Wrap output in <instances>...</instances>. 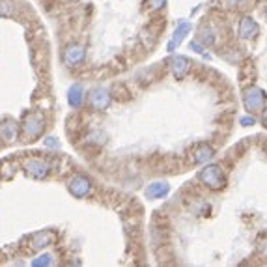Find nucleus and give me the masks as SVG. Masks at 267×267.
I'll use <instances>...</instances> for the list:
<instances>
[{"instance_id": "f257e3e1", "label": "nucleus", "mask_w": 267, "mask_h": 267, "mask_svg": "<svg viewBox=\"0 0 267 267\" xmlns=\"http://www.w3.org/2000/svg\"><path fill=\"white\" fill-rule=\"evenodd\" d=\"M198 179L211 191H221L224 187V174L219 165H207L206 168H202Z\"/></svg>"}, {"instance_id": "f03ea898", "label": "nucleus", "mask_w": 267, "mask_h": 267, "mask_svg": "<svg viewBox=\"0 0 267 267\" xmlns=\"http://www.w3.org/2000/svg\"><path fill=\"white\" fill-rule=\"evenodd\" d=\"M45 129V120H43V116L39 114V112H32L24 118L23 122V135H24V140H36V137H39L41 133Z\"/></svg>"}, {"instance_id": "7ed1b4c3", "label": "nucleus", "mask_w": 267, "mask_h": 267, "mask_svg": "<svg viewBox=\"0 0 267 267\" xmlns=\"http://www.w3.org/2000/svg\"><path fill=\"white\" fill-rule=\"evenodd\" d=\"M266 92L258 86H251L243 92V105L249 112H260L266 105Z\"/></svg>"}, {"instance_id": "20e7f679", "label": "nucleus", "mask_w": 267, "mask_h": 267, "mask_svg": "<svg viewBox=\"0 0 267 267\" xmlns=\"http://www.w3.org/2000/svg\"><path fill=\"white\" fill-rule=\"evenodd\" d=\"M23 170L24 174L32 178V179H45L49 172H51V167L45 159H39V157H30L23 163Z\"/></svg>"}, {"instance_id": "39448f33", "label": "nucleus", "mask_w": 267, "mask_h": 267, "mask_svg": "<svg viewBox=\"0 0 267 267\" xmlns=\"http://www.w3.org/2000/svg\"><path fill=\"white\" fill-rule=\"evenodd\" d=\"M68 189L75 198H86L92 192V181L86 176H73L69 179Z\"/></svg>"}, {"instance_id": "423d86ee", "label": "nucleus", "mask_w": 267, "mask_h": 267, "mask_svg": "<svg viewBox=\"0 0 267 267\" xmlns=\"http://www.w3.org/2000/svg\"><path fill=\"white\" fill-rule=\"evenodd\" d=\"M84 56H86V53H84V49L81 45H68L64 54H62V62L68 68H77L84 62Z\"/></svg>"}, {"instance_id": "0eeeda50", "label": "nucleus", "mask_w": 267, "mask_h": 267, "mask_svg": "<svg viewBox=\"0 0 267 267\" xmlns=\"http://www.w3.org/2000/svg\"><path fill=\"white\" fill-rule=\"evenodd\" d=\"M88 103L93 110H105L110 105V93L105 88H93L90 92V97H88Z\"/></svg>"}, {"instance_id": "6e6552de", "label": "nucleus", "mask_w": 267, "mask_h": 267, "mask_svg": "<svg viewBox=\"0 0 267 267\" xmlns=\"http://www.w3.org/2000/svg\"><path fill=\"white\" fill-rule=\"evenodd\" d=\"M54 239H56V234L53 230H43V232H38V234L32 236L30 247L34 251H41V249L49 247L51 243H54Z\"/></svg>"}, {"instance_id": "1a4fd4ad", "label": "nucleus", "mask_w": 267, "mask_h": 267, "mask_svg": "<svg viewBox=\"0 0 267 267\" xmlns=\"http://www.w3.org/2000/svg\"><path fill=\"white\" fill-rule=\"evenodd\" d=\"M260 34L258 23L252 17H243L239 23V38L241 39H254Z\"/></svg>"}, {"instance_id": "9d476101", "label": "nucleus", "mask_w": 267, "mask_h": 267, "mask_svg": "<svg viewBox=\"0 0 267 267\" xmlns=\"http://www.w3.org/2000/svg\"><path fill=\"white\" fill-rule=\"evenodd\" d=\"M168 192H170V185L167 181H153L146 187V198L150 200H159V198H165Z\"/></svg>"}, {"instance_id": "9b49d317", "label": "nucleus", "mask_w": 267, "mask_h": 267, "mask_svg": "<svg viewBox=\"0 0 267 267\" xmlns=\"http://www.w3.org/2000/svg\"><path fill=\"white\" fill-rule=\"evenodd\" d=\"M213 159V150L207 144H198L191 153V161L194 165H206Z\"/></svg>"}, {"instance_id": "f8f14e48", "label": "nucleus", "mask_w": 267, "mask_h": 267, "mask_svg": "<svg viewBox=\"0 0 267 267\" xmlns=\"http://www.w3.org/2000/svg\"><path fill=\"white\" fill-rule=\"evenodd\" d=\"M189 68H191L189 58H185V56H174V58H170V69H172L176 79H183L189 73Z\"/></svg>"}, {"instance_id": "ddd939ff", "label": "nucleus", "mask_w": 267, "mask_h": 267, "mask_svg": "<svg viewBox=\"0 0 267 267\" xmlns=\"http://www.w3.org/2000/svg\"><path fill=\"white\" fill-rule=\"evenodd\" d=\"M191 32V24L189 23H185V21H181V23L178 24V28H176V32H174V36H172V39L168 41V45H167V49L168 51H174L176 47L179 45L181 41L185 39V36Z\"/></svg>"}, {"instance_id": "4468645a", "label": "nucleus", "mask_w": 267, "mask_h": 267, "mask_svg": "<svg viewBox=\"0 0 267 267\" xmlns=\"http://www.w3.org/2000/svg\"><path fill=\"white\" fill-rule=\"evenodd\" d=\"M17 123L13 120H4V122H0V138L4 140V142H13L17 138Z\"/></svg>"}, {"instance_id": "2eb2a0df", "label": "nucleus", "mask_w": 267, "mask_h": 267, "mask_svg": "<svg viewBox=\"0 0 267 267\" xmlns=\"http://www.w3.org/2000/svg\"><path fill=\"white\" fill-rule=\"evenodd\" d=\"M83 99H84V90L81 84H73L71 88H69L68 92V101L69 105L73 108H79L81 105H83Z\"/></svg>"}, {"instance_id": "dca6fc26", "label": "nucleus", "mask_w": 267, "mask_h": 267, "mask_svg": "<svg viewBox=\"0 0 267 267\" xmlns=\"http://www.w3.org/2000/svg\"><path fill=\"white\" fill-rule=\"evenodd\" d=\"M13 15V2L11 0H0V17Z\"/></svg>"}, {"instance_id": "f3484780", "label": "nucleus", "mask_w": 267, "mask_h": 267, "mask_svg": "<svg viewBox=\"0 0 267 267\" xmlns=\"http://www.w3.org/2000/svg\"><path fill=\"white\" fill-rule=\"evenodd\" d=\"M146 4L150 9H161L167 4V0H146Z\"/></svg>"}, {"instance_id": "a211bd4d", "label": "nucleus", "mask_w": 267, "mask_h": 267, "mask_svg": "<svg viewBox=\"0 0 267 267\" xmlns=\"http://www.w3.org/2000/svg\"><path fill=\"white\" fill-rule=\"evenodd\" d=\"M53 256L51 254H43V260H34V266H49V264H53Z\"/></svg>"}, {"instance_id": "6ab92c4d", "label": "nucleus", "mask_w": 267, "mask_h": 267, "mask_svg": "<svg viewBox=\"0 0 267 267\" xmlns=\"http://www.w3.org/2000/svg\"><path fill=\"white\" fill-rule=\"evenodd\" d=\"M241 123H243V125H252V123H254V118H249V116H243V118H241Z\"/></svg>"}, {"instance_id": "aec40b11", "label": "nucleus", "mask_w": 267, "mask_h": 267, "mask_svg": "<svg viewBox=\"0 0 267 267\" xmlns=\"http://www.w3.org/2000/svg\"><path fill=\"white\" fill-rule=\"evenodd\" d=\"M222 2H224V4L228 6V8H234V6H237V4L241 2V0H222Z\"/></svg>"}, {"instance_id": "412c9836", "label": "nucleus", "mask_w": 267, "mask_h": 267, "mask_svg": "<svg viewBox=\"0 0 267 267\" xmlns=\"http://www.w3.org/2000/svg\"><path fill=\"white\" fill-rule=\"evenodd\" d=\"M191 47H192V51H196V53H204V49H202L196 41H191Z\"/></svg>"}, {"instance_id": "4be33fe9", "label": "nucleus", "mask_w": 267, "mask_h": 267, "mask_svg": "<svg viewBox=\"0 0 267 267\" xmlns=\"http://www.w3.org/2000/svg\"><path fill=\"white\" fill-rule=\"evenodd\" d=\"M45 146H49V148H53V146H58V142H56V140H54L53 137H49L45 140Z\"/></svg>"}, {"instance_id": "5701e85b", "label": "nucleus", "mask_w": 267, "mask_h": 267, "mask_svg": "<svg viewBox=\"0 0 267 267\" xmlns=\"http://www.w3.org/2000/svg\"><path fill=\"white\" fill-rule=\"evenodd\" d=\"M262 123H264V127H267V108L266 112H264V116H262Z\"/></svg>"}, {"instance_id": "b1692460", "label": "nucleus", "mask_w": 267, "mask_h": 267, "mask_svg": "<svg viewBox=\"0 0 267 267\" xmlns=\"http://www.w3.org/2000/svg\"><path fill=\"white\" fill-rule=\"evenodd\" d=\"M264 13H266V19H267V8H266V11H264Z\"/></svg>"}]
</instances>
